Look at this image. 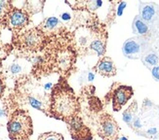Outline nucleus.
<instances>
[{
  "mask_svg": "<svg viewBox=\"0 0 159 140\" xmlns=\"http://www.w3.org/2000/svg\"><path fill=\"white\" fill-rule=\"evenodd\" d=\"M138 109V105H137V101H133V103L130 105V106L123 112V120L127 124H131L133 121V117L136 114Z\"/></svg>",
  "mask_w": 159,
  "mask_h": 140,
  "instance_id": "obj_16",
  "label": "nucleus"
},
{
  "mask_svg": "<svg viewBox=\"0 0 159 140\" xmlns=\"http://www.w3.org/2000/svg\"><path fill=\"white\" fill-rule=\"evenodd\" d=\"M61 23L60 22V20L58 18L49 17L46 18L37 27L47 36L48 34L57 32V30L61 27Z\"/></svg>",
  "mask_w": 159,
  "mask_h": 140,
  "instance_id": "obj_10",
  "label": "nucleus"
},
{
  "mask_svg": "<svg viewBox=\"0 0 159 140\" xmlns=\"http://www.w3.org/2000/svg\"><path fill=\"white\" fill-rule=\"evenodd\" d=\"M120 140H127V138H126V137H122Z\"/></svg>",
  "mask_w": 159,
  "mask_h": 140,
  "instance_id": "obj_26",
  "label": "nucleus"
},
{
  "mask_svg": "<svg viewBox=\"0 0 159 140\" xmlns=\"http://www.w3.org/2000/svg\"><path fill=\"white\" fill-rule=\"evenodd\" d=\"M119 131V125L111 115L103 113L100 116L98 134L102 140H118Z\"/></svg>",
  "mask_w": 159,
  "mask_h": 140,
  "instance_id": "obj_4",
  "label": "nucleus"
},
{
  "mask_svg": "<svg viewBox=\"0 0 159 140\" xmlns=\"http://www.w3.org/2000/svg\"><path fill=\"white\" fill-rule=\"evenodd\" d=\"M49 112V116L66 123L73 117L78 116L80 112L78 98L64 78L53 87L50 95Z\"/></svg>",
  "mask_w": 159,
  "mask_h": 140,
  "instance_id": "obj_1",
  "label": "nucleus"
},
{
  "mask_svg": "<svg viewBox=\"0 0 159 140\" xmlns=\"http://www.w3.org/2000/svg\"><path fill=\"white\" fill-rule=\"evenodd\" d=\"M4 90H5V84L2 81V79H0V98H1V97L3 96Z\"/></svg>",
  "mask_w": 159,
  "mask_h": 140,
  "instance_id": "obj_24",
  "label": "nucleus"
},
{
  "mask_svg": "<svg viewBox=\"0 0 159 140\" xmlns=\"http://www.w3.org/2000/svg\"><path fill=\"white\" fill-rule=\"evenodd\" d=\"M152 76L155 78V80L159 81V68H158V66L153 67V69H152Z\"/></svg>",
  "mask_w": 159,
  "mask_h": 140,
  "instance_id": "obj_22",
  "label": "nucleus"
},
{
  "mask_svg": "<svg viewBox=\"0 0 159 140\" xmlns=\"http://www.w3.org/2000/svg\"><path fill=\"white\" fill-rule=\"evenodd\" d=\"M122 51L127 58L137 59L138 55L141 54V46L135 39L131 38L124 42Z\"/></svg>",
  "mask_w": 159,
  "mask_h": 140,
  "instance_id": "obj_11",
  "label": "nucleus"
},
{
  "mask_svg": "<svg viewBox=\"0 0 159 140\" xmlns=\"http://www.w3.org/2000/svg\"><path fill=\"white\" fill-rule=\"evenodd\" d=\"M9 137L11 140H30L33 133L32 120L25 110H16L10 116L7 124Z\"/></svg>",
  "mask_w": 159,
  "mask_h": 140,
  "instance_id": "obj_2",
  "label": "nucleus"
},
{
  "mask_svg": "<svg viewBox=\"0 0 159 140\" xmlns=\"http://www.w3.org/2000/svg\"><path fill=\"white\" fill-rule=\"evenodd\" d=\"M94 70L105 77H112L116 75L117 72L114 62L108 57H102L95 65Z\"/></svg>",
  "mask_w": 159,
  "mask_h": 140,
  "instance_id": "obj_9",
  "label": "nucleus"
},
{
  "mask_svg": "<svg viewBox=\"0 0 159 140\" xmlns=\"http://www.w3.org/2000/svg\"><path fill=\"white\" fill-rule=\"evenodd\" d=\"M13 9L12 2L10 1H2L0 0V20H3L11 10Z\"/></svg>",
  "mask_w": 159,
  "mask_h": 140,
  "instance_id": "obj_18",
  "label": "nucleus"
},
{
  "mask_svg": "<svg viewBox=\"0 0 159 140\" xmlns=\"http://www.w3.org/2000/svg\"><path fill=\"white\" fill-rule=\"evenodd\" d=\"M133 30L135 33H138L140 35L146 34L148 30V27L144 20H142L141 17H136L133 22Z\"/></svg>",
  "mask_w": 159,
  "mask_h": 140,
  "instance_id": "obj_14",
  "label": "nucleus"
},
{
  "mask_svg": "<svg viewBox=\"0 0 159 140\" xmlns=\"http://www.w3.org/2000/svg\"><path fill=\"white\" fill-rule=\"evenodd\" d=\"M3 23L14 33L20 32L30 24V15L23 9L13 7V9L4 18Z\"/></svg>",
  "mask_w": 159,
  "mask_h": 140,
  "instance_id": "obj_5",
  "label": "nucleus"
},
{
  "mask_svg": "<svg viewBox=\"0 0 159 140\" xmlns=\"http://www.w3.org/2000/svg\"><path fill=\"white\" fill-rule=\"evenodd\" d=\"M126 2H121L120 4H119V7H118V16H121L122 15V13H123V10H124V8L126 7Z\"/></svg>",
  "mask_w": 159,
  "mask_h": 140,
  "instance_id": "obj_23",
  "label": "nucleus"
},
{
  "mask_svg": "<svg viewBox=\"0 0 159 140\" xmlns=\"http://www.w3.org/2000/svg\"><path fill=\"white\" fill-rule=\"evenodd\" d=\"M67 129L73 140H92L93 135L90 129L79 116H75L66 122Z\"/></svg>",
  "mask_w": 159,
  "mask_h": 140,
  "instance_id": "obj_6",
  "label": "nucleus"
},
{
  "mask_svg": "<svg viewBox=\"0 0 159 140\" xmlns=\"http://www.w3.org/2000/svg\"><path fill=\"white\" fill-rule=\"evenodd\" d=\"M134 94L133 88L130 86H119L112 90V108L113 111L118 112Z\"/></svg>",
  "mask_w": 159,
  "mask_h": 140,
  "instance_id": "obj_8",
  "label": "nucleus"
},
{
  "mask_svg": "<svg viewBox=\"0 0 159 140\" xmlns=\"http://www.w3.org/2000/svg\"><path fill=\"white\" fill-rule=\"evenodd\" d=\"M70 19H71L70 14V13H67V12L63 13V14L61 15V20H64V22H68V20H70Z\"/></svg>",
  "mask_w": 159,
  "mask_h": 140,
  "instance_id": "obj_21",
  "label": "nucleus"
},
{
  "mask_svg": "<svg viewBox=\"0 0 159 140\" xmlns=\"http://www.w3.org/2000/svg\"><path fill=\"white\" fill-rule=\"evenodd\" d=\"M156 132V129H149L148 130V133H150V134H154Z\"/></svg>",
  "mask_w": 159,
  "mask_h": 140,
  "instance_id": "obj_25",
  "label": "nucleus"
},
{
  "mask_svg": "<svg viewBox=\"0 0 159 140\" xmlns=\"http://www.w3.org/2000/svg\"><path fill=\"white\" fill-rule=\"evenodd\" d=\"M89 49L94 50L98 53L100 57H102L106 53V40L102 38H96L94 39L89 45Z\"/></svg>",
  "mask_w": 159,
  "mask_h": 140,
  "instance_id": "obj_13",
  "label": "nucleus"
},
{
  "mask_svg": "<svg viewBox=\"0 0 159 140\" xmlns=\"http://www.w3.org/2000/svg\"><path fill=\"white\" fill-rule=\"evenodd\" d=\"M44 1H26L24 4V10L29 14V15H33V14L39 13L42 11L44 6Z\"/></svg>",
  "mask_w": 159,
  "mask_h": 140,
  "instance_id": "obj_12",
  "label": "nucleus"
},
{
  "mask_svg": "<svg viewBox=\"0 0 159 140\" xmlns=\"http://www.w3.org/2000/svg\"><path fill=\"white\" fill-rule=\"evenodd\" d=\"M144 61H146L147 63H148L149 65L155 66L158 63V57L155 54H149V55H146V58H144Z\"/></svg>",
  "mask_w": 159,
  "mask_h": 140,
  "instance_id": "obj_20",
  "label": "nucleus"
},
{
  "mask_svg": "<svg viewBox=\"0 0 159 140\" xmlns=\"http://www.w3.org/2000/svg\"><path fill=\"white\" fill-rule=\"evenodd\" d=\"M46 35L38 27H32L23 32H16L13 36V43L19 50L33 53L38 52L46 44Z\"/></svg>",
  "mask_w": 159,
  "mask_h": 140,
  "instance_id": "obj_3",
  "label": "nucleus"
},
{
  "mask_svg": "<svg viewBox=\"0 0 159 140\" xmlns=\"http://www.w3.org/2000/svg\"><path fill=\"white\" fill-rule=\"evenodd\" d=\"M37 140H64V137L61 133H58V132L50 131L40 134Z\"/></svg>",
  "mask_w": 159,
  "mask_h": 140,
  "instance_id": "obj_19",
  "label": "nucleus"
},
{
  "mask_svg": "<svg viewBox=\"0 0 159 140\" xmlns=\"http://www.w3.org/2000/svg\"><path fill=\"white\" fill-rule=\"evenodd\" d=\"M158 68H159V66H158Z\"/></svg>",
  "mask_w": 159,
  "mask_h": 140,
  "instance_id": "obj_27",
  "label": "nucleus"
},
{
  "mask_svg": "<svg viewBox=\"0 0 159 140\" xmlns=\"http://www.w3.org/2000/svg\"><path fill=\"white\" fill-rule=\"evenodd\" d=\"M154 13H155V10H154V7L152 5H146L142 9V12H141V18L143 20H150L151 19L153 18L154 16Z\"/></svg>",
  "mask_w": 159,
  "mask_h": 140,
  "instance_id": "obj_17",
  "label": "nucleus"
},
{
  "mask_svg": "<svg viewBox=\"0 0 159 140\" xmlns=\"http://www.w3.org/2000/svg\"><path fill=\"white\" fill-rule=\"evenodd\" d=\"M25 70V66L24 64H22L20 61H14L8 66V69H7V72L11 77H18L20 74H23Z\"/></svg>",
  "mask_w": 159,
  "mask_h": 140,
  "instance_id": "obj_15",
  "label": "nucleus"
},
{
  "mask_svg": "<svg viewBox=\"0 0 159 140\" xmlns=\"http://www.w3.org/2000/svg\"><path fill=\"white\" fill-rule=\"evenodd\" d=\"M54 65L59 70V72L66 73L70 70L74 61H75V54L71 48H65L56 51L53 55Z\"/></svg>",
  "mask_w": 159,
  "mask_h": 140,
  "instance_id": "obj_7",
  "label": "nucleus"
}]
</instances>
